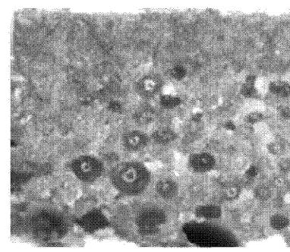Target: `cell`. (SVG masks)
I'll return each instance as SVG.
<instances>
[{"label": "cell", "mask_w": 290, "mask_h": 252, "mask_svg": "<svg viewBox=\"0 0 290 252\" xmlns=\"http://www.w3.org/2000/svg\"><path fill=\"white\" fill-rule=\"evenodd\" d=\"M150 175L147 166L138 161H123L111 169L109 180L118 192L129 197L145 192L150 184Z\"/></svg>", "instance_id": "obj_1"}, {"label": "cell", "mask_w": 290, "mask_h": 252, "mask_svg": "<svg viewBox=\"0 0 290 252\" xmlns=\"http://www.w3.org/2000/svg\"><path fill=\"white\" fill-rule=\"evenodd\" d=\"M30 233L40 240L54 242L64 238L69 231L67 219L58 211L42 209L28 219Z\"/></svg>", "instance_id": "obj_2"}, {"label": "cell", "mask_w": 290, "mask_h": 252, "mask_svg": "<svg viewBox=\"0 0 290 252\" xmlns=\"http://www.w3.org/2000/svg\"><path fill=\"white\" fill-rule=\"evenodd\" d=\"M70 169L74 176L85 183L97 181L105 171L104 162L97 157L89 154L75 157L70 163Z\"/></svg>", "instance_id": "obj_3"}, {"label": "cell", "mask_w": 290, "mask_h": 252, "mask_svg": "<svg viewBox=\"0 0 290 252\" xmlns=\"http://www.w3.org/2000/svg\"><path fill=\"white\" fill-rule=\"evenodd\" d=\"M167 219L166 213L159 207H146L139 211L135 217L138 233L142 235H154L159 232Z\"/></svg>", "instance_id": "obj_4"}, {"label": "cell", "mask_w": 290, "mask_h": 252, "mask_svg": "<svg viewBox=\"0 0 290 252\" xmlns=\"http://www.w3.org/2000/svg\"><path fill=\"white\" fill-rule=\"evenodd\" d=\"M163 87V80L157 74H145L136 81L135 89L139 97L150 99L159 93Z\"/></svg>", "instance_id": "obj_5"}, {"label": "cell", "mask_w": 290, "mask_h": 252, "mask_svg": "<svg viewBox=\"0 0 290 252\" xmlns=\"http://www.w3.org/2000/svg\"><path fill=\"white\" fill-rule=\"evenodd\" d=\"M108 219L104 214L98 211H90L78 219V224L88 233L103 230L108 226Z\"/></svg>", "instance_id": "obj_6"}, {"label": "cell", "mask_w": 290, "mask_h": 252, "mask_svg": "<svg viewBox=\"0 0 290 252\" xmlns=\"http://www.w3.org/2000/svg\"><path fill=\"white\" fill-rule=\"evenodd\" d=\"M188 166L195 173H208L216 166V159L210 153H195L189 157Z\"/></svg>", "instance_id": "obj_7"}, {"label": "cell", "mask_w": 290, "mask_h": 252, "mask_svg": "<svg viewBox=\"0 0 290 252\" xmlns=\"http://www.w3.org/2000/svg\"><path fill=\"white\" fill-rule=\"evenodd\" d=\"M150 138L140 130L126 131L122 138L123 147L131 152H136L145 148L148 144Z\"/></svg>", "instance_id": "obj_8"}, {"label": "cell", "mask_w": 290, "mask_h": 252, "mask_svg": "<svg viewBox=\"0 0 290 252\" xmlns=\"http://www.w3.org/2000/svg\"><path fill=\"white\" fill-rule=\"evenodd\" d=\"M157 195L165 200H171L177 197L179 186L174 180L163 178L157 181L155 185Z\"/></svg>", "instance_id": "obj_9"}, {"label": "cell", "mask_w": 290, "mask_h": 252, "mask_svg": "<svg viewBox=\"0 0 290 252\" xmlns=\"http://www.w3.org/2000/svg\"><path fill=\"white\" fill-rule=\"evenodd\" d=\"M177 138L176 132L172 128L167 127H160L156 128L151 134V138L158 144H169L174 142Z\"/></svg>", "instance_id": "obj_10"}, {"label": "cell", "mask_w": 290, "mask_h": 252, "mask_svg": "<svg viewBox=\"0 0 290 252\" xmlns=\"http://www.w3.org/2000/svg\"><path fill=\"white\" fill-rule=\"evenodd\" d=\"M195 214L199 218L206 219H218L222 215V210L219 206L214 204L200 205L195 210Z\"/></svg>", "instance_id": "obj_11"}, {"label": "cell", "mask_w": 290, "mask_h": 252, "mask_svg": "<svg viewBox=\"0 0 290 252\" xmlns=\"http://www.w3.org/2000/svg\"><path fill=\"white\" fill-rule=\"evenodd\" d=\"M156 117H157V114L154 110L146 108V109L138 110L135 113L134 119L138 125L147 126V125L154 123L155 121Z\"/></svg>", "instance_id": "obj_12"}, {"label": "cell", "mask_w": 290, "mask_h": 252, "mask_svg": "<svg viewBox=\"0 0 290 252\" xmlns=\"http://www.w3.org/2000/svg\"><path fill=\"white\" fill-rule=\"evenodd\" d=\"M269 90L273 95L287 97L290 96V84L286 81H275L269 85Z\"/></svg>", "instance_id": "obj_13"}, {"label": "cell", "mask_w": 290, "mask_h": 252, "mask_svg": "<svg viewBox=\"0 0 290 252\" xmlns=\"http://www.w3.org/2000/svg\"><path fill=\"white\" fill-rule=\"evenodd\" d=\"M270 225L274 230H283L290 225V219L285 215L281 214H275L270 218Z\"/></svg>", "instance_id": "obj_14"}, {"label": "cell", "mask_w": 290, "mask_h": 252, "mask_svg": "<svg viewBox=\"0 0 290 252\" xmlns=\"http://www.w3.org/2000/svg\"><path fill=\"white\" fill-rule=\"evenodd\" d=\"M181 104V100L178 96L173 94H163L160 97V104L164 109H175Z\"/></svg>", "instance_id": "obj_15"}, {"label": "cell", "mask_w": 290, "mask_h": 252, "mask_svg": "<svg viewBox=\"0 0 290 252\" xmlns=\"http://www.w3.org/2000/svg\"><path fill=\"white\" fill-rule=\"evenodd\" d=\"M241 192H242L241 187L235 185V184H231V185H226L223 188L222 195H223L225 200L233 201L239 198Z\"/></svg>", "instance_id": "obj_16"}, {"label": "cell", "mask_w": 290, "mask_h": 252, "mask_svg": "<svg viewBox=\"0 0 290 252\" xmlns=\"http://www.w3.org/2000/svg\"><path fill=\"white\" fill-rule=\"evenodd\" d=\"M273 192L271 187L266 185H260L254 189V196L257 200L267 201L271 198Z\"/></svg>", "instance_id": "obj_17"}, {"label": "cell", "mask_w": 290, "mask_h": 252, "mask_svg": "<svg viewBox=\"0 0 290 252\" xmlns=\"http://www.w3.org/2000/svg\"><path fill=\"white\" fill-rule=\"evenodd\" d=\"M170 75L174 79L181 81L184 79L187 75V70L184 66L181 65H176L170 69Z\"/></svg>", "instance_id": "obj_18"}, {"label": "cell", "mask_w": 290, "mask_h": 252, "mask_svg": "<svg viewBox=\"0 0 290 252\" xmlns=\"http://www.w3.org/2000/svg\"><path fill=\"white\" fill-rule=\"evenodd\" d=\"M268 151L271 153V154L275 156H280L283 154L284 150H285V147L280 142H274L272 143L269 144V145L268 146Z\"/></svg>", "instance_id": "obj_19"}, {"label": "cell", "mask_w": 290, "mask_h": 252, "mask_svg": "<svg viewBox=\"0 0 290 252\" xmlns=\"http://www.w3.org/2000/svg\"><path fill=\"white\" fill-rule=\"evenodd\" d=\"M263 119V114L260 112H252L246 116V122L249 124H256Z\"/></svg>", "instance_id": "obj_20"}, {"label": "cell", "mask_w": 290, "mask_h": 252, "mask_svg": "<svg viewBox=\"0 0 290 252\" xmlns=\"http://www.w3.org/2000/svg\"><path fill=\"white\" fill-rule=\"evenodd\" d=\"M253 81L249 80L247 83L245 84L242 87V93L244 96L246 97H251L253 95L254 93V87L253 85Z\"/></svg>", "instance_id": "obj_21"}, {"label": "cell", "mask_w": 290, "mask_h": 252, "mask_svg": "<svg viewBox=\"0 0 290 252\" xmlns=\"http://www.w3.org/2000/svg\"><path fill=\"white\" fill-rule=\"evenodd\" d=\"M279 168L283 173L290 171V159H283L279 162Z\"/></svg>", "instance_id": "obj_22"}, {"label": "cell", "mask_w": 290, "mask_h": 252, "mask_svg": "<svg viewBox=\"0 0 290 252\" xmlns=\"http://www.w3.org/2000/svg\"><path fill=\"white\" fill-rule=\"evenodd\" d=\"M281 116L286 119H290V107H283L280 109Z\"/></svg>", "instance_id": "obj_23"}, {"label": "cell", "mask_w": 290, "mask_h": 252, "mask_svg": "<svg viewBox=\"0 0 290 252\" xmlns=\"http://www.w3.org/2000/svg\"><path fill=\"white\" fill-rule=\"evenodd\" d=\"M272 183L274 186L277 187V188H280V187L283 186V184H284V180H283L282 178H280V177H277V178H275L273 180V181H272Z\"/></svg>", "instance_id": "obj_24"}, {"label": "cell", "mask_w": 290, "mask_h": 252, "mask_svg": "<svg viewBox=\"0 0 290 252\" xmlns=\"http://www.w3.org/2000/svg\"><path fill=\"white\" fill-rule=\"evenodd\" d=\"M257 173V169L255 166H251L249 169H248V176H254Z\"/></svg>", "instance_id": "obj_25"}]
</instances>
